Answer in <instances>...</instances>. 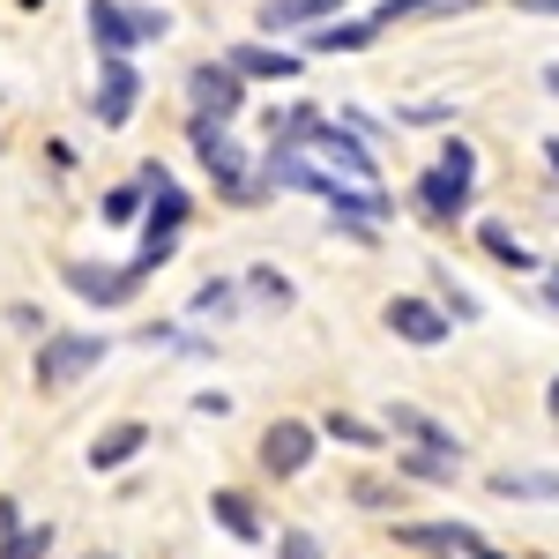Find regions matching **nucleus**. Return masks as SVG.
Masks as SVG:
<instances>
[{"mask_svg": "<svg viewBox=\"0 0 559 559\" xmlns=\"http://www.w3.org/2000/svg\"><path fill=\"white\" fill-rule=\"evenodd\" d=\"M105 358H112V336H97V329H52V336H38V350H31V388H38V395H68V388L90 381Z\"/></svg>", "mask_w": 559, "mask_h": 559, "instance_id": "obj_1", "label": "nucleus"}, {"mask_svg": "<svg viewBox=\"0 0 559 559\" xmlns=\"http://www.w3.org/2000/svg\"><path fill=\"white\" fill-rule=\"evenodd\" d=\"M187 142H194V157H202V173L216 179V194L231 202V210H254L261 194V173L247 165V150H239V134L231 128H216V120H187Z\"/></svg>", "mask_w": 559, "mask_h": 559, "instance_id": "obj_2", "label": "nucleus"}, {"mask_svg": "<svg viewBox=\"0 0 559 559\" xmlns=\"http://www.w3.org/2000/svg\"><path fill=\"white\" fill-rule=\"evenodd\" d=\"M306 157L321 165V173H336V179H350V187H373V150H366V134H350L344 120H313V134L299 142Z\"/></svg>", "mask_w": 559, "mask_h": 559, "instance_id": "obj_3", "label": "nucleus"}, {"mask_svg": "<svg viewBox=\"0 0 559 559\" xmlns=\"http://www.w3.org/2000/svg\"><path fill=\"white\" fill-rule=\"evenodd\" d=\"M60 284H68L83 306L105 313V306H134V292H142L150 276H142L134 261H60Z\"/></svg>", "mask_w": 559, "mask_h": 559, "instance_id": "obj_4", "label": "nucleus"}, {"mask_svg": "<svg viewBox=\"0 0 559 559\" xmlns=\"http://www.w3.org/2000/svg\"><path fill=\"white\" fill-rule=\"evenodd\" d=\"M247 112V83L224 68V60H194L187 68V120H216V128H231Z\"/></svg>", "mask_w": 559, "mask_h": 559, "instance_id": "obj_5", "label": "nucleus"}, {"mask_svg": "<svg viewBox=\"0 0 559 559\" xmlns=\"http://www.w3.org/2000/svg\"><path fill=\"white\" fill-rule=\"evenodd\" d=\"M313 448H321V426H306V418H276V426L261 432V471L276 477H306L313 471Z\"/></svg>", "mask_w": 559, "mask_h": 559, "instance_id": "obj_6", "label": "nucleus"}, {"mask_svg": "<svg viewBox=\"0 0 559 559\" xmlns=\"http://www.w3.org/2000/svg\"><path fill=\"white\" fill-rule=\"evenodd\" d=\"M134 105H142V75L134 60H97V90H90V120L97 128H128Z\"/></svg>", "mask_w": 559, "mask_h": 559, "instance_id": "obj_7", "label": "nucleus"}, {"mask_svg": "<svg viewBox=\"0 0 559 559\" xmlns=\"http://www.w3.org/2000/svg\"><path fill=\"white\" fill-rule=\"evenodd\" d=\"M395 545H411V552H471V559H508L485 545V530L471 522H395Z\"/></svg>", "mask_w": 559, "mask_h": 559, "instance_id": "obj_8", "label": "nucleus"}, {"mask_svg": "<svg viewBox=\"0 0 559 559\" xmlns=\"http://www.w3.org/2000/svg\"><path fill=\"white\" fill-rule=\"evenodd\" d=\"M381 321H388V336H395V344H411V350L448 344V329H455V321H448V313H440L432 299H411V292H403V299H388Z\"/></svg>", "mask_w": 559, "mask_h": 559, "instance_id": "obj_9", "label": "nucleus"}, {"mask_svg": "<svg viewBox=\"0 0 559 559\" xmlns=\"http://www.w3.org/2000/svg\"><path fill=\"white\" fill-rule=\"evenodd\" d=\"M224 68L239 75V83H299V52H284L276 38H247V45H231L224 52Z\"/></svg>", "mask_w": 559, "mask_h": 559, "instance_id": "obj_10", "label": "nucleus"}, {"mask_svg": "<svg viewBox=\"0 0 559 559\" xmlns=\"http://www.w3.org/2000/svg\"><path fill=\"white\" fill-rule=\"evenodd\" d=\"M142 448H150V426H142V418H112V426H105V432L83 448V463H90L97 477H112V471H128Z\"/></svg>", "mask_w": 559, "mask_h": 559, "instance_id": "obj_11", "label": "nucleus"}, {"mask_svg": "<svg viewBox=\"0 0 559 559\" xmlns=\"http://www.w3.org/2000/svg\"><path fill=\"white\" fill-rule=\"evenodd\" d=\"M210 522L231 537V545H261V537H269V522H261L254 492H231V485H216V492H210Z\"/></svg>", "mask_w": 559, "mask_h": 559, "instance_id": "obj_12", "label": "nucleus"}, {"mask_svg": "<svg viewBox=\"0 0 559 559\" xmlns=\"http://www.w3.org/2000/svg\"><path fill=\"white\" fill-rule=\"evenodd\" d=\"M83 23H90V45H97V60H128V52H134L128 0H90V8H83Z\"/></svg>", "mask_w": 559, "mask_h": 559, "instance_id": "obj_13", "label": "nucleus"}, {"mask_svg": "<svg viewBox=\"0 0 559 559\" xmlns=\"http://www.w3.org/2000/svg\"><path fill=\"white\" fill-rule=\"evenodd\" d=\"M418 216H426V224H455V216H471V187L432 165V173L418 179Z\"/></svg>", "mask_w": 559, "mask_h": 559, "instance_id": "obj_14", "label": "nucleus"}, {"mask_svg": "<svg viewBox=\"0 0 559 559\" xmlns=\"http://www.w3.org/2000/svg\"><path fill=\"white\" fill-rule=\"evenodd\" d=\"M344 15V0H261V31L276 38V31H321V23H336Z\"/></svg>", "mask_w": 559, "mask_h": 559, "instance_id": "obj_15", "label": "nucleus"}, {"mask_svg": "<svg viewBox=\"0 0 559 559\" xmlns=\"http://www.w3.org/2000/svg\"><path fill=\"white\" fill-rule=\"evenodd\" d=\"M388 426L403 432L411 448H432V455H463V440H455V432L440 426V418H426L418 403H395V411H388Z\"/></svg>", "mask_w": 559, "mask_h": 559, "instance_id": "obj_16", "label": "nucleus"}, {"mask_svg": "<svg viewBox=\"0 0 559 559\" xmlns=\"http://www.w3.org/2000/svg\"><path fill=\"white\" fill-rule=\"evenodd\" d=\"M373 38H381L373 15H336V23H321V31H306V52H366Z\"/></svg>", "mask_w": 559, "mask_h": 559, "instance_id": "obj_17", "label": "nucleus"}, {"mask_svg": "<svg viewBox=\"0 0 559 559\" xmlns=\"http://www.w3.org/2000/svg\"><path fill=\"white\" fill-rule=\"evenodd\" d=\"M471 0H381L373 8V31H395V23H432V15H463Z\"/></svg>", "mask_w": 559, "mask_h": 559, "instance_id": "obj_18", "label": "nucleus"}, {"mask_svg": "<svg viewBox=\"0 0 559 559\" xmlns=\"http://www.w3.org/2000/svg\"><path fill=\"white\" fill-rule=\"evenodd\" d=\"M477 247L500 261V269H537V254L522 247V239H515V224H500V216H485V224H477Z\"/></svg>", "mask_w": 559, "mask_h": 559, "instance_id": "obj_19", "label": "nucleus"}, {"mask_svg": "<svg viewBox=\"0 0 559 559\" xmlns=\"http://www.w3.org/2000/svg\"><path fill=\"white\" fill-rule=\"evenodd\" d=\"M500 500H559V471H492Z\"/></svg>", "mask_w": 559, "mask_h": 559, "instance_id": "obj_20", "label": "nucleus"}, {"mask_svg": "<svg viewBox=\"0 0 559 559\" xmlns=\"http://www.w3.org/2000/svg\"><path fill=\"white\" fill-rule=\"evenodd\" d=\"M187 313H194V321H231V313H239V284H231V276H210V284H194Z\"/></svg>", "mask_w": 559, "mask_h": 559, "instance_id": "obj_21", "label": "nucleus"}, {"mask_svg": "<svg viewBox=\"0 0 559 559\" xmlns=\"http://www.w3.org/2000/svg\"><path fill=\"white\" fill-rule=\"evenodd\" d=\"M455 471H463V455H432V448H403V477H418V485H448Z\"/></svg>", "mask_w": 559, "mask_h": 559, "instance_id": "obj_22", "label": "nucleus"}, {"mask_svg": "<svg viewBox=\"0 0 559 559\" xmlns=\"http://www.w3.org/2000/svg\"><path fill=\"white\" fill-rule=\"evenodd\" d=\"M321 432H329V440H344V448H381V440H388L381 426H366V418H350V411H329Z\"/></svg>", "mask_w": 559, "mask_h": 559, "instance_id": "obj_23", "label": "nucleus"}, {"mask_svg": "<svg viewBox=\"0 0 559 559\" xmlns=\"http://www.w3.org/2000/svg\"><path fill=\"white\" fill-rule=\"evenodd\" d=\"M97 216H105V224H120V231H128V224H142V187H105V202H97Z\"/></svg>", "mask_w": 559, "mask_h": 559, "instance_id": "obj_24", "label": "nucleus"}, {"mask_svg": "<svg viewBox=\"0 0 559 559\" xmlns=\"http://www.w3.org/2000/svg\"><path fill=\"white\" fill-rule=\"evenodd\" d=\"M52 552V522H23L8 545H0V559H45Z\"/></svg>", "mask_w": 559, "mask_h": 559, "instance_id": "obj_25", "label": "nucleus"}, {"mask_svg": "<svg viewBox=\"0 0 559 559\" xmlns=\"http://www.w3.org/2000/svg\"><path fill=\"white\" fill-rule=\"evenodd\" d=\"M350 500H358L366 515H388V508L403 500V485H388V477H350Z\"/></svg>", "mask_w": 559, "mask_h": 559, "instance_id": "obj_26", "label": "nucleus"}, {"mask_svg": "<svg viewBox=\"0 0 559 559\" xmlns=\"http://www.w3.org/2000/svg\"><path fill=\"white\" fill-rule=\"evenodd\" d=\"M128 23H134V45H157L173 31V15L165 8H150V0H128Z\"/></svg>", "mask_w": 559, "mask_h": 559, "instance_id": "obj_27", "label": "nucleus"}, {"mask_svg": "<svg viewBox=\"0 0 559 559\" xmlns=\"http://www.w3.org/2000/svg\"><path fill=\"white\" fill-rule=\"evenodd\" d=\"M440 173H455L463 187H477V150L463 142V134H448V142H440Z\"/></svg>", "mask_w": 559, "mask_h": 559, "instance_id": "obj_28", "label": "nucleus"}, {"mask_svg": "<svg viewBox=\"0 0 559 559\" xmlns=\"http://www.w3.org/2000/svg\"><path fill=\"white\" fill-rule=\"evenodd\" d=\"M247 292L261 306H292V276H276V269H247Z\"/></svg>", "mask_w": 559, "mask_h": 559, "instance_id": "obj_29", "label": "nucleus"}, {"mask_svg": "<svg viewBox=\"0 0 559 559\" xmlns=\"http://www.w3.org/2000/svg\"><path fill=\"white\" fill-rule=\"evenodd\" d=\"M8 329H15V336H52V321H45L31 299H8Z\"/></svg>", "mask_w": 559, "mask_h": 559, "instance_id": "obj_30", "label": "nucleus"}, {"mask_svg": "<svg viewBox=\"0 0 559 559\" xmlns=\"http://www.w3.org/2000/svg\"><path fill=\"white\" fill-rule=\"evenodd\" d=\"M276 559H329V552H321L313 530H284V537H276Z\"/></svg>", "mask_w": 559, "mask_h": 559, "instance_id": "obj_31", "label": "nucleus"}, {"mask_svg": "<svg viewBox=\"0 0 559 559\" xmlns=\"http://www.w3.org/2000/svg\"><path fill=\"white\" fill-rule=\"evenodd\" d=\"M15 530H23V500H15V492H0V545H8Z\"/></svg>", "mask_w": 559, "mask_h": 559, "instance_id": "obj_32", "label": "nucleus"}, {"mask_svg": "<svg viewBox=\"0 0 559 559\" xmlns=\"http://www.w3.org/2000/svg\"><path fill=\"white\" fill-rule=\"evenodd\" d=\"M194 411H202V418H224V411H231V395H224V388H202V395H194Z\"/></svg>", "mask_w": 559, "mask_h": 559, "instance_id": "obj_33", "label": "nucleus"}, {"mask_svg": "<svg viewBox=\"0 0 559 559\" xmlns=\"http://www.w3.org/2000/svg\"><path fill=\"white\" fill-rule=\"evenodd\" d=\"M522 15H559V0H515Z\"/></svg>", "mask_w": 559, "mask_h": 559, "instance_id": "obj_34", "label": "nucleus"}, {"mask_svg": "<svg viewBox=\"0 0 559 559\" xmlns=\"http://www.w3.org/2000/svg\"><path fill=\"white\" fill-rule=\"evenodd\" d=\"M545 306H559V269H545Z\"/></svg>", "mask_w": 559, "mask_h": 559, "instance_id": "obj_35", "label": "nucleus"}, {"mask_svg": "<svg viewBox=\"0 0 559 559\" xmlns=\"http://www.w3.org/2000/svg\"><path fill=\"white\" fill-rule=\"evenodd\" d=\"M545 411H552V426H559V373H552V388H545Z\"/></svg>", "mask_w": 559, "mask_h": 559, "instance_id": "obj_36", "label": "nucleus"}, {"mask_svg": "<svg viewBox=\"0 0 559 559\" xmlns=\"http://www.w3.org/2000/svg\"><path fill=\"white\" fill-rule=\"evenodd\" d=\"M545 165H552V179H559V134H552V142H545Z\"/></svg>", "mask_w": 559, "mask_h": 559, "instance_id": "obj_37", "label": "nucleus"}, {"mask_svg": "<svg viewBox=\"0 0 559 559\" xmlns=\"http://www.w3.org/2000/svg\"><path fill=\"white\" fill-rule=\"evenodd\" d=\"M545 90H552V97H559V60H552V68H545Z\"/></svg>", "mask_w": 559, "mask_h": 559, "instance_id": "obj_38", "label": "nucleus"}, {"mask_svg": "<svg viewBox=\"0 0 559 559\" xmlns=\"http://www.w3.org/2000/svg\"><path fill=\"white\" fill-rule=\"evenodd\" d=\"M83 559H120V552H105V545H90V552Z\"/></svg>", "mask_w": 559, "mask_h": 559, "instance_id": "obj_39", "label": "nucleus"}, {"mask_svg": "<svg viewBox=\"0 0 559 559\" xmlns=\"http://www.w3.org/2000/svg\"><path fill=\"white\" fill-rule=\"evenodd\" d=\"M23 8H45V0H23Z\"/></svg>", "mask_w": 559, "mask_h": 559, "instance_id": "obj_40", "label": "nucleus"}]
</instances>
